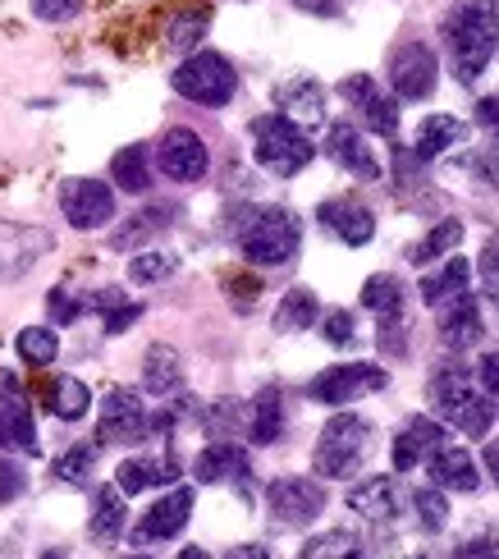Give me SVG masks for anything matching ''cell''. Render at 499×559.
<instances>
[{
	"label": "cell",
	"mask_w": 499,
	"mask_h": 559,
	"mask_svg": "<svg viewBox=\"0 0 499 559\" xmlns=\"http://www.w3.org/2000/svg\"><path fill=\"white\" fill-rule=\"evenodd\" d=\"M175 271H179V258H175V252H161V248L138 252V258L129 262V280H133V285H161V280H170Z\"/></svg>",
	"instance_id": "cell-39"
},
{
	"label": "cell",
	"mask_w": 499,
	"mask_h": 559,
	"mask_svg": "<svg viewBox=\"0 0 499 559\" xmlns=\"http://www.w3.org/2000/svg\"><path fill=\"white\" fill-rule=\"evenodd\" d=\"M129 559H147V555H129Z\"/></svg>",
	"instance_id": "cell-58"
},
{
	"label": "cell",
	"mask_w": 499,
	"mask_h": 559,
	"mask_svg": "<svg viewBox=\"0 0 499 559\" xmlns=\"http://www.w3.org/2000/svg\"><path fill=\"white\" fill-rule=\"evenodd\" d=\"M367 454H371V423L358 413H335L321 427L312 468H317V477H358Z\"/></svg>",
	"instance_id": "cell-3"
},
{
	"label": "cell",
	"mask_w": 499,
	"mask_h": 559,
	"mask_svg": "<svg viewBox=\"0 0 499 559\" xmlns=\"http://www.w3.org/2000/svg\"><path fill=\"white\" fill-rule=\"evenodd\" d=\"M248 436H252V445H275V440L284 436V400H280V390H261L252 400Z\"/></svg>",
	"instance_id": "cell-30"
},
{
	"label": "cell",
	"mask_w": 499,
	"mask_h": 559,
	"mask_svg": "<svg viewBox=\"0 0 499 559\" xmlns=\"http://www.w3.org/2000/svg\"><path fill=\"white\" fill-rule=\"evenodd\" d=\"M482 459H486V473H490V477H495V486H499V440H486Z\"/></svg>",
	"instance_id": "cell-56"
},
{
	"label": "cell",
	"mask_w": 499,
	"mask_h": 559,
	"mask_svg": "<svg viewBox=\"0 0 499 559\" xmlns=\"http://www.w3.org/2000/svg\"><path fill=\"white\" fill-rule=\"evenodd\" d=\"M46 308H51V317H56L60 325H69V321H79V317L87 312V302L69 298V289H51V298H46Z\"/></svg>",
	"instance_id": "cell-47"
},
{
	"label": "cell",
	"mask_w": 499,
	"mask_h": 559,
	"mask_svg": "<svg viewBox=\"0 0 499 559\" xmlns=\"http://www.w3.org/2000/svg\"><path fill=\"white\" fill-rule=\"evenodd\" d=\"M482 331H486V321H482V308H477V298L472 294H459L454 302H449V312H444V321H440V340H444V348H472L482 340Z\"/></svg>",
	"instance_id": "cell-24"
},
{
	"label": "cell",
	"mask_w": 499,
	"mask_h": 559,
	"mask_svg": "<svg viewBox=\"0 0 499 559\" xmlns=\"http://www.w3.org/2000/svg\"><path fill=\"white\" fill-rule=\"evenodd\" d=\"M275 102H280L284 120H294L298 129L325 120V87H321L317 79H294V83H284V87L275 92Z\"/></svg>",
	"instance_id": "cell-22"
},
{
	"label": "cell",
	"mask_w": 499,
	"mask_h": 559,
	"mask_svg": "<svg viewBox=\"0 0 499 559\" xmlns=\"http://www.w3.org/2000/svg\"><path fill=\"white\" fill-rule=\"evenodd\" d=\"M211 427H239V400H221L211 408Z\"/></svg>",
	"instance_id": "cell-52"
},
{
	"label": "cell",
	"mask_w": 499,
	"mask_h": 559,
	"mask_svg": "<svg viewBox=\"0 0 499 559\" xmlns=\"http://www.w3.org/2000/svg\"><path fill=\"white\" fill-rule=\"evenodd\" d=\"M51 408L56 417H64V423H79V417L92 408V390L79 381V377H60L56 385H51Z\"/></svg>",
	"instance_id": "cell-36"
},
{
	"label": "cell",
	"mask_w": 499,
	"mask_h": 559,
	"mask_svg": "<svg viewBox=\"0 0 499 559\" xmlns=\"http://www.w3.org/2000/svg\"><path fill=\"white\" fill-rule=\"evenodd\" d=\"M60 212L74 229H102L115 221V189L102 179H64Z\"/></svg>",
	"instance_id": "cell-11"
},
{
	"label": "cell",
	"mask_w": 499,
	"mask_h": 559,
	"mask_svg": "<svg viewBox=\"0 0 499 559\" xmlns=\"http://www.w3.org/2000/svg\"><path fill=\"white\" fill-rule=\"evenodd\" d=\"M252 152L261 160V170H271L275 179H294L298 170L312 166V138H307L294 120H284V115H261V120H252Z\"/></svg>",
	"instance_id": "cell-4"
},
{
	"label": "cell",
	"mask_w": 499,
	"mask_h": 559,
	"mask_svg": "<svg viewBox=\"0 0 499 559\" xmlns=\"http://www.w3.org/2000/svg\"><path fill=\"white\" fill-rule=\"evenodd\" d=\"M482 275L490 280V285H499V239H490L486 252H482Z\"/></svg>",
	"instance_id": "cell-54"
},
{
	"label": "cell",
	"mask_w": 499,
	"mask_h": 559,
	"mask_svg": "<svg viewBox=\"0 0 499 559\" xmlns=\"http://www.w3.org/2000/svg\"><path fill=\"white\" fill-rule=\"evenodd\" d=\"M444 41H449V60H454V79L477 83L499 46V0H463L444 19Z\"/></svg>",
	"instance_id": "cell-1"
},
{
	"label": "cell",
	"mask_w": 499,
	"mask_h": 559,
	"mask_svg": "<svg viewBox=\"0 0 499 559\" xmlns=\"http://www.w3.org/2000/svg\"><path fill=\"white\" fill-rule=\"evenodd\" d=\"M175 477H179L175 459H124L120 473H115V486H120V496H138L147 486H170Z\"/></svg>",
	"instance_id": "cell-26"
},
{
	"label": "cell",
	"mask_w": 499,
	"mask_h": 559,
	"mask_svg": "<svg viewBox=\"0 0 499 559\" xmlns=\"http://www.w3.org/2000/svg\"><path fill=\"white\" fill-rule=\"evenodd\" d=\"M477 385H482L486 394H499V344L482 354V362H477Z\"/></svg>",
	"instance_id": "cell-48"
},
{
	"label": "cell",
	"mask_w": 499,
	"mask_h": 559,
	"mask_svg": "<svg viewBox=\"0 0 499 559\" xmlns=\"http://www.w3.org/2000/svg\"><path fill=\"white\" fill-rule=\"evenodd\" d=\"M239 248L252 266H289L302 248V225L294 212H284V206H266V212H257L243 225Z\"/></svg>",
	"instance_id": "cell-5"
},
{
	"label": "cell",
	"mask_w": 499,
	"mask_h": 559,
	"mask_svg": "<svg viewBox=\"0 0 499 559\" xmlns=\"http://www.w3.org/2000/svg\"><path fill=\"white\" fill-rule=\"evenodd\" d=\"M321 335H325V344L344 348V344H353V335H358V321H353L348 308H330V312L321 317Z\"/></svg>",
	"instance_id": "cell-43"
},
{
	"label": "cell",
	"mask_w": 499,
	"mask_h": 559,
	"mask_svg": "<svg viewBox=\"0 0 499 559\" xmlns=\"http://www.w3.org/2000/svg\"><path fill=\"white\" fill-rule=\"evenodd\" d=\"M431 404L440 413V423L459 427L472 440H482L490 431L495 404H490V394L477 381H472V371L463 362H440L431 371Z\"/></svg>",
	"instance_id": "cell-2"
},
{
	"label": "cell",
	"mask_w": 499,
	"mask_h": 559,
	"mask_svg": "<svg viewBox=\"0 0 499 559\" xmlns=\"http://www.w3.org/2000/svg\"><path fill=\"white\" fill-rule=\"evenodd\" d=\"M436 74H440L436 51L421 41H403L390 56V87L399 102H426L436 92Z\"/></svg>",
	"instance_id": "cell-10"
},
{
	"label": "cell",
	"mask_w": 499,
	"mask_h": 559,
	"mask_svg": "<svg viewBox=\"0 0 499 559\" xmlns=\"http://www.w3.org/2000/svg\"><path fill=\"white\" fill-rule=\"evenodd\" d=\"M385 381H390L385 367H376V362H344V367H325L321 377H312L307 394H312L317 404H325V408H344L353 400H363V394L385 390Z\"/></svg>",
	"instance_id": "cell-7"
},
{
	"label": "cell",
	"mask_w": 499,
	"mask_h": 559,
	"mask_svg": "<svg viewBox=\"0 0 499 559\" xmlns=\"http://www.w3.org/2000/svg\"><path fill=\"white\" fill-rule=\"evenodd\" d=\"M266 504H271V519L280 527H307V523L321 519L325 486L312 477H275L266 486Z\"/></svg>",
	"instance_id": "cell-8"
},
{
	"label": "cell",
	"mask_w": 499,
	"mask_h": 559,
	"mask_svg": "<svg viewBox=\"0 0 499 559\" xmlns=\"http://www.w3.org/2000/svg\"><path fill=\"white\" fill-rule=\"evenodd\" d=\"M417 523L426 527V532H444V523H449V500L440 496V491H417Z\"/></svg>",
	"instance_id": "cell-42"
},
{
	"label": "cell",
	"mask_w": 499,
	"mask_h": 559,
	"mask_svg": "<svg viewBox=\"0 0 499 559\" xmlns=\"http://www.w3.org/2000/svg\"><path fill=\"white\" fill-rule=\"evenodd\" d=\"M83 10V0H33V14L41 23H69Z\"/></svg>",
	"instance_id": "cell-45"
},
{
	"label": "cell",
	"mask_w": 499,
	"mask_h": 559,
	"mask_svg": "<svg viewBox=\"0 0 499 559\" xmlns=\"http://www.w3.org/2000/svg\"><path fill=\"white\" fill-rule=\"evenodd\" d=\"M170 216H179V206H165V202L147 206V212H138L124 229H115L110 248H138L142 239H152V235H161V229H170Z\"/></svg>",
	"instance_id": "cell-32"
},
{
	"label": "cell",
	"mask_w": 499,
	"mask_h": 559,
	"mask_svg": "<svg viewBox=\"0 0 499 559\" xmlns=\"http://www.w3.org/2000/svg\"><path fill=\"white\" fill-rule=\"evenodd\" d=\"M321 317V302L312 289H289L275 308V331L280 335H298V331H312V321Z\"/></svg>",
	"instance_id": "cell-31"
},
{
	"label": "cell",
	"mask_w": 499,
	"mask_h": 559,
	"mask_svg": "<svg viewBox=\"0 0 499 559\" xmlns=\"http://www.w3.org/2000/svg\"><path fill=\"white\" fill-rule=\"evenodd\" d=\"M156 166H161L165 179H175V183H198L211 166V152L202 143V133L179 124L156 143Z\"/></svg>",
	"instance_id": "cell-12"
},
{
	"label": "cell",
	"mask_w": 499,
	"mask_h": 559,
	"mask_svg": "<svg viewBox=\"0 0 499 559\" xmlns=\"http://www.w3.org/2000/svg\"><path fill=\"white\" fill-rule=\"evenodd\" d=\"M19 496H23V473L14 468L10 459H0V500L10 504V500H19Z\"/></svg>",
	"instance_id": "cell-50"
},
{
	"label": "cell",
	"mask_w": 499,
	"mask_h": 559,
	"mask_svg": "<svg viewBox=\"0 0 499 559\" xmlns=\"http://www.w3.org/2000/svg\"><path fill=\"white\" fill-rule=\"evenodd\" d=\"M206 23H211V10H183V14H175L170 33H165V46H170V51H193V46L206 37Z\"/></svg>",
	"instance_id": "cell-40"
},
{
	"label": "cell",
	"mask_w": 499,
	"mask_h": 559,
	"mask_svg": "<svg viewBox=\"0 0 499 559\" xmlns=\"http://www.w3.org/2000/svg\"><path fill=\"white\" fill-rule=\"evenodd\" d=\"M170 87L193 106H229L239 92V74L221 51H198L170 74Z\"/></svg>",
	"instance_id": "cell-6"
},
{
	"label": "cell",
	"mask_w": 499,
	"mask_h": 559,
	"mask_svg": "<svg viewBox=\"0 0 499 559\" xmlns=\"http://www.w3.org/2000/svg\"><path fill=\"white\" fill-rule=\"evenodd\" d=\"M14 348L28 367H51L60 354V340H56V331H46V325H28V331H19Z\"/></svg>",
	"instance_id": "cell-37"
},
{
	"label": "cell",
	"mask_w": 499,
	"mask_h": 559,
	"mask_svg": "<svg viewBox=\"0 0 499 559\" xmlns=\"http://www.w3.org/2000/svg\"><path fill=\"white\" fill-rule=\"evenodd\" d=\"M142 385H147V394H156V400H165V394H179V385H183V358H179V348L152 344L147 358H142Z\"/></svg>",
	"instance_id": "cell-25"
},
{
	"label": "cell",
	"mask_w": 499,
	"mask_h": 559,
	"mask_svg": "<svg viewBox=\"0 0 499 559\" xmlns=\"http://www.w3.org/2000/svg\"><path fill=\"white\" fill-rule=\"evenodd\" d=\"M298 559H367V546L358 532H348V527H335V532H321V537H312Z\"/></svg>",
	"instance_id": "cell-34"
},
{
	"label": "cell",
	"mask_w": 499,
	"mask_h": 559,
	"mask_svg": "<svg viewBox=\"0 0 499 559\" xmlns=\"http://www.w3.org/2000/svg\"><path fill=\"white\" fill-rule=\"evenodd\" d=\"M472 175H477L482 189H499V156H482L477 166H472Z\"/></svg>",
	"instance_id": "cell-51"
},
{
	"label": "cell",
	"mask_w": 499,
	"mask_h": 559,
	"mask_svg": "<svg viewBox=\"0 0 499 559\" xmlns=\"http://www.w3.org/2000/svg\"><path fill=\"white\" fill-rule=\"evenodd\" d=\"M321 225L335 235L340 243H348V248H363V243H371V235H376V216L367 212L363 202H353V198H335V202H321Z\"/></svg>",
	"instance_id": "cell-17"
},
{
	"label": "cell",
	"mask_w": 499,
	"mask_h": 559,
	"mask_svg": "<svg viewBox=\"0 0 499 559\" xmlns=\"http://www.w3.org/2000/svg\"><path fill=\"white\" fill-rule=\"evenodd\" d=\"M477 124L499 129V92H495V97H482V102H477Z\"/></svg>",
	"instance_id": "cell-53"
},
{
	"label": "cell",
	"mask_w": 499,
	"mask_h": 559,
	"mask_svg": "<svg viewBox=\"0 0 499 559\" xmlns=\"http://www.w3.org/2000/svg\"><path fill=\"white\" fill-rule=\"evenodd\" d=\"M454 559H499V537H472L454 550Z\"/></svg>",
	"instance_id": "cell-49"
},
{
	"label": "cell",
	"mask_w": 499,
	"mask_h": 559,
	"mask_svg": "<svg viewBox=\"0 0 499 559\" xmlns=\"http://www.w3.org/2000/svg\"><path fill=\"white\" fill-rule=\"evenodd\" d=\"M348 509L363 514L367 523H394L403 509V486L394 477H367L348 491Z\"/></svg>",
	"instance_id": "cell-18"
},
{
	"label": "cell",
	"mask_w": 499,
	"mask_h": 559,
	"mask_svg": "<svg viewBox=\"0 0 499 559\" xmlns=\"http://www.w3.org/2000/svg\"><path fill=\"white\" fill-rule=\"evenodd\" d=\"M340 97L348 102V110H358V120L371 133H380V138H394L399 133V102L385 97V92L376 87L371 74H348L340 83Z\"/></svg>",
	"instance_id": "cell-13"
},
{
	"label": "cell",
	"mask_w": 499,
	"mask_h": 559,
	"mask_svg": "<svg viewBox=\"0 0 499 559\" xmlns=\"http://www.w3.org/2000/svg\"><path fill=\"white\" fill-rule=\"evenodd\" d=\"M225 559H271V550L266 546H234V550H225Z\"/></svg>",
	"instance_id": "cell-55"
},
{
	"label": "cell",
	"mask_w": 499,
	"mask_h": 559,
	"mask_svg": "<svg viewBox=\"0 0 499 559\" xmlns=\"http://www.w3.org/2000/svg\"><path fill=\"white\" fill-rule=\"evenodd\" d=\"M193 519V491L188 486H175L170 496H161L147 514H142V523L133 527V542L138 546H152V542H170L183 532V523Z\"/></svg>",
	"instance_id": "cell-14"
},
{
	"label": "cell",
	"mask_w": 499,
	"mask_h": 559,
	"mask_svg": "<svg viewBox=\"0 0 499 559\" xmlns=\"http://www.w3.org/2000/svg\"><path fill=\"white\" fill-rule=\"evenodd\" d=\"M110 179L120 183L124 193H147V189H152L147 147H142V143H133V147H124V152H115V160H110Z\"/></svg>",
	"instance_id": "cell-33"
},
{
	"label": "cell",
	"mask_w": 499,
	"mask_h": 559,
	"mask_svg": "<svg viewBox=\"0 0 499 559\" xmlns=\"http://www.w3.org/2000/svg\"><path fill=\"white\" fill-rule=\"evenodd\" d=\"M0 445L14 454H37V427H33V408L23 394H14V381L5 377V394H0Z\"/></svg>",
	"instance_id": "cell-16"
},
{
	"label": "cell",
	"mask_w": 499,
	"mask_h": 559,
	"mask_svg": "<svg viewBox=\"0 0 499 559\" xmlns=\"http://www.w3.org/2000/svg\"><path fill=\"white\" fill-rule=\"evenodd\" d=\"M444 445V427L431 417H408L403 431L394 436V473H413L421 459H431Z\"/></svg>",
	"instance_id": "cell-20"
},
{
	"label": "cell",
	"mask_w": 499,
	"mask_h": 559,
	"mask_svg": "<svg viewBox=\"0 0 499 559\" xmlns=\"http://www.w3.org/2000/svg\"><path fill=\"white\" fill-rule=\"evenodd\" d=\"M179 559H211L202 546H188V550H179Z\"/></svg>",
	"instance_id": "cell-57"
},
{
	"label": "cell",
	"mask_w": 499,
	"mask_h": 559,
	"mask_svg": "<svg viewBox=\"0 0 499 559\" xmlns=\"http://www.w3.org/2000/svg\"><path fill=\"white\" fill-rule=\"evenodd\" d=\"M363 308L376 312V317H399L403 312V285H399V275H390V271L371 275L367 285H363Z\"/></svg>",
	"instance_id": "cell-35"
},
{
	"label": "cell",
	"mask_w": 499,
	"mask_h": 559,
	"mask_svg": "<svg viewBox=\"0 0 499 559\" xmlns=\"http://www.w3.org/2000/svg\"><path fill=\"white\" fill-rule=\"evenodd\" d=\"M467 275H472L467 258H449L444 271L421 280V302L426 308H444V302H454L459 294H467Z\"/></svg>",
	"instance_id": "cell-29"
},
{
	"label": "cell",
	"mask_w": 499,
	"mask_h": 559,
	"mask_svg": "<svg viewBox=\"0 0 499 559\" xmlns=\"http://www.w3.org/2000/svg\"><path fill=\"white\" fill-rule=\"evenodd\" d=\"M376 344L385 348V354H408V321H403V312L399 317H380V335H376Z\"/></svg>",
	"instance_id": "cell-44"
},
{
	"label": "cell",
	"mask_w": 499,
	"mask_h": 559,
	"mask_svg": "<svg viewBox=\"0 0 499 559\" xmlns=\"http://www.w3.org/2000/svg\"><path fill=\"white\" fill-rule=\"evenodd\" d=\"M92 468H97V450L92 445H74V450H64L60 459H56V477L64 481V486H83L87 477H92Z\"/></svg>",
	"instance_id": "cell-41"
},
{
	"label": "cell",
	"mask_w": 499,
	"mask_h": 559,
	"mask_svg": "<svg viewBox=\"0 0 499 559\" xmlns=\"http://www.w3.org/2000/svg\"><path fill=\"white\" fill-rule=\"evenodd\" d=\"M463 120H454V115H426L421 129H417V143H413V156L417 160H431L449 147H459L463 143Z\"/></svg>",
	"instance_id": "cell-28"
},
{
	"label": "cell",
	"mask_w": 499,
	"mask_h": 559,
	"mask_svg": "<svg viewBox=\"0 0 499 559\" xmlns=\"http://www.w3.org/2000/svg\"><path fill=\"white\" fill-rule=\"evenodd\" d=\"M426 473L436 477V486H444V491H477L482 486V473H477V463H472L467 450L459 445H440L431 459H426Z\"/></svg>",
	"instance_id": "cell-23"
},
{
	"label": "cell",
	"mask_w": 499,
	"mask_h": 559,
	"mask_svg": "<svg viewBox=\"0 0 499 559\" xmlns=\"http://www.w3.org/2000/svg\"><path fill=\"white\" fill-rule=\"evenodd\" d=\"M97 431H102V440H110V445H138V440H147L152 436V413H147V404H142V394L124 390V385L106 390Z\"/></svg>",
	"instance_id": "cell-9"
},
{
	"label": "cell",
	"mask_w": 499,
	"mask_h": 559,
	"mask_svg": "<svg viewBox=\"0 0 499 559\" xmlns=\"http://www.w3.org/2000/svg\"><path fill=\"white\" fill-rule=\"evenodd\" d=\"M138 317H142V302L120 298V302H115V308H106V335H124Z\"/></svg>",
	"instance_id": "cell-46"
},
{
	"label": "cell",
	"mask_w": 499,
	"mask_h": 559,
	"mask_svg": "<svg viewBox=\"0 0 499 559\" xmlns=\"http://www.w3.org/2000/svg\"><path fill=\"white\" fill-rule=\"evenodd\" d=\"M459 243H463V225H459V221H440L431 235H426V239L413 248V262H417V266H431V262L444 258V252H454Z\"/></svg>",
	"instance_id": "cell-38"
},
{
	"label": "cell",
	"mask_w": 499,
	"mask_h": 559,
	"mask_svg": "<svg viewBox=\"0 0 499 559\" xmlns=\"http://www.w3.org/2000/svg\"><path fill=\"white\" fill-rule=\"evenodd\" d=\"M124 496H120V486H102L97 496H92V519H87V532H92V542H120L124 537Z\"/></svg>",
	"instance_id": "cell-27"
},
{
	"label": "cell",
	"mask_w": 499,
	"mask_h": 559,
	"mask_svg": "<svg viewBox=\"0 0 499 559\" xmlns=\"http://www.w3.org/2000/svg\"><path fill=\"white\" fill-rule=\"evenodd\" d=\"M193 477L202 486H216V481H248L252 468H248V454L234 445V440H211V445L193 459Z\"/></svg>",
	"instance_id": "cell-21"
},
{
	"label": "cell",
	"mask_w": 499,
	"mask_h": 559,
	"mask_svg": "<svg viewBox=\"0 0 499 559\" xmlns=\"http://www.w3.org/2000/svg\"><path fill=\"white\" fill-rule=\"evenodd\" d=\"M325 156L335 160L340 170L358 175V179H376V175H380V166H376V156H371V147H367V138H363L358 124H330V133H325Z\"/></svg>",
	"instance_id": "cell-19"
},
{
	"label": "cell",
	"mask_w": 499,
	"mask_h": 559,
	"mask_svg": "<svg viewBox=\"0 0 499 559\" xmlns=\"http://www.w3.org/2000/svg\"><path fill=\"white\" fill-rule=\"evenodd\" d=\"M51 248L46 229H28V225H0V280H14L28 271L41 252Z\"/></svg>",
	"instance_id": "cell-15"
}]
</instances>
